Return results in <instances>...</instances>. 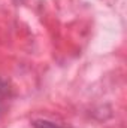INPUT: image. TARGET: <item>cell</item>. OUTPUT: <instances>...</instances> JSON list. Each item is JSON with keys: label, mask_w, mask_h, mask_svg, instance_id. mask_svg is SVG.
Returning <instances> with one entry per match:
<instances>
[{"label": "cell", "mask_w": 127, "mask_h": 128, "mask_svg": "<svg viewBox=\"0 0 127 128\" xmlns=\"http://www.w3.org/2000/svg\"><path fill=\"white\" fill-rule=\"evenodd\" d=\"M8 96H9V88H8V85H6V82L0 78V113H2L3 109H5Z\"/></svg>", "instance_id": "obj_1"}, {"label": "cell", "mask_w": 127, "mask_h": 128, "mask_svg": "<svg viewBox=\"0 0 127 128\" xmlns=\"http://www.w3.org/2000/svg\"><path fill=\"white\" fill-rule=\"evenodd\" d=\"M33 127L34 128H63V127H60V125H57V124H54V122H51V121H46V119H37V121H34Z\"/></svg>", "instance_id": "obj_2"}]
</instances>
